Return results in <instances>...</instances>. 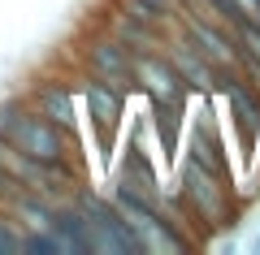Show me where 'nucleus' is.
<instances>
[{
	"instance_id": "obj_1",
	"label": "nucleus",
	"mask_w": 260,
	"mask_h": 255,
	"mask_svg": "<svg viewBox=\"0 0 260 255\" xmlns=\"http://www.w3.org/2000/svg\"><path fill=\"white\" fill-rule=\"evenodd\" d=\"M109 199L117 203L121 216L135 225V234H139V242H143V255H186V251L200 246L174 216H169V208L156 195L143 191V186H135V182H126L117 169H113V182H109Z\"/></svg>"
},
{
	"instance_id": "obj_2",
	"label": "nucleus",
	"mask_w": 260,
	"mask_h": 255,
	"mask_svg": "<svg viewBox=\"0 0 260 255\" xmlns=\"http://www.w3.org/2000/svg\"><path fill=\"white\" fill-rule=\"evenodd\" d=\"M0 143H9L13 152L30 156V160H48V164H61V160H83L78 156V143L70 130H61L56 121H48L39 108H30L22 95H9L0 100Z\"/></svg>"
},
{
	"instance_id": "obj_3",
	"label": "nucleus",
	"mask_w": 260,
	"mask_h": 255,
	"mask_svg": "<svg viewBox=\"0 0 260 255\" xmlns=\"http://www.w3.org/2000/svg\"><path fill=\"white\" fill-rule=\"evenodd\" d=\"M174 182H178V191L191 199V208L204 216V225L213 229V238L225 234V229H239L243 208H247L243 195H239V182H225V177H217L213 169L186 160V156H178Z\"/></svg>"
},
{
	"instance_id": "obj_4",
	"label": "nucleus",
	"mask_w": 260,
	"mask_h": 255,
	"mask_svg": "<svg viewBox=\"0 0 260 255\" xmlns=\"http://www.w3.org/2000/svg\"><path fill=\"white\" fill-rule=\"evenodd\" d=\"M70 56H74V65L87 74V78L109 82L113 91H121L126 100L135 95V52H130L121 39H113L100 22H87V26L74 35Z\"/></svg>"
},
{
	"instance_id": "obj_5",
	"label": "nucleus",
	"mask_w": 260,
	"mask_h": 255,
	"mask_svg": "<svg viewBox=\"0 0 260 255\" xmlns=\"http://www.w3.org/2000/svg\"><path fill=\"white\" fill-rule=\"evenodd\" d=\"M78 104H83V126L91 134L95 152H100V164L113 169L117 147H121V130H126V95L78 69Z\"/></svg>"
},
{
	"instance_id": "obj_6",
	"label": "nucleus",
	"mask_w": 260,
	"mask_h": 255,
	"mask_svg": "<svg viewBox=\"0 0 260 255\" xmlns=\"http://www.w3.org/2000/svg\"><path fill=\"white\" fill-rule=\"evenodd\" d=\"M74 203L87 216V225H91L95 255H143V242L135 234V225L121 216V208L109 199V191H95L91 182H83L74 191Z\"/></svg>"
},
{
	"instance_id": "obj_7",
	"label": "nucleus",
	"mask_w": 260,
	"mask_h": 255,
	"mask_svg": "<svg viewBox=\"0 0 260 255\" xmlns=\"http://www.w3.org/2000/svg\"><path fill=\"white\" fill-rule=\"evenodd\" d=\"M182 156L195 160V164H204V169H213L225 182H239V177H234V160H230V143H225V130H221V117H217V108H213V95H200L195 117H186Z\"/></svg>"
},
{
	"instance_id": "obj_8",
	"label": "nucleus",
	"mask_w": 260,
	"mask_h": 255,
	"mask_svg": "<svg viewBox=\"0 0 260 255\" xmlns=\"http://www.w3.org/2000/svg\"><path fill=\"white\" fill-rule=\"evenodd\" d=\"M22 100L30 108H39L48 121H56L61 130H70L74 138H83V104H78V65L74 74H35L26 82Z\"/></svg>"
},
{
	"instance_id": "obj_9",
	"label": "nucleus",
	"mask_w": 260,
	"mask_h": 255,
	"mask_svg": "<svg viewBox=\"0 0 260 255\" xmlns=\"http://www.w3.org/2000/svg\"><path fill=\"white\" fill-rule=\"evenodd\" d=\"M160 52L169 56V65L178 69V78L186 82V91L200 100V95H213L217 91V65L208 61L200 48L191 44V35L178 26H169L165 35H160Z\"/></svg>"
},
{
	"instance_id": "obj_10",
	"label": "nucleus",
	"mask_w": 260,
	"mask_h": 255,
	"mask_svg": "<svg viewBox=\"0 0 260 255\" xmlns=\"http://www.w3.org/2000/svg\"><path fill=\"white\" fill-rule=\"evenodd\" d=\"M135 95H143V100H174V104L195 100L186 91V82L178 78V69L169 65V56L160 52V44L135 52Z\"/></svg>"
},
{
	"instance_id": "obj_11",
	"label": "nucleus",
	"mask_w": 260,
	"mask_h": 255,
	"mask_svg": "<svg viewBox=\"0 0 260 255\" xmlns=\"http://www.w3.org/2000/svg\"><path fill=\"white\" fill-rule=\"evenodd\" d=\"M148 130L156 134L160 147V164H178L182 156V134H186V117H191V104H174V100H148Z\"/></svg>"
},
{
	"instance_id": "obj_12",
	"label": "nucleus",
	"mask_w": 260,
	"mask_h": 255,
	"mask_svg": "<svg viewBox=\"0 0 260 255\" xmlns=\"http://www.w3.org/2000/svg\"><path fill=\"white\" fill-rule=\"evenodd\" d=\"M95 22H100L113 39H121L130 52H139V48H156L160 35H165V30H156V26H148V22H139L135 13H126L117 0H104L100 9H95Z\"/></svg>"
},
{
	"instance_id": "obj_13",
	"label": "nucleus",
	"mask_w": 260,
	"mask_h": 255,
	"mask_svg": "<svg viewBox=\"0 0 260 255\" xmlns=\"http://www.w3.org/2000/svg\"><path fill=\"white\" fill-rule=\"evenodd\" d=\"M52 234L61 238L65 255H95V242H91V225H87V216L78 212L74 199H61L52 212Z\"/></svg>"
},
{
	"instance_id": "obj_14",
	"label": "nucleus",
	"mask_w": 260,
	"mask_h": 255,
	"mask_svg": "<svg viewBox=\"0 0 260 255\" xmlns=\"http://www.w3.org/2000/svg\"><path fill=\"white\" fill-rule=\"evenodd\" d=\"M126 13H135L139 22H148V26L156 30H169L178 18V9H182V0H117Z\"/></svg>"
},
{
	"instance_id": "obj_15",
	"label": "nucleus",
	"mask_w": 260,
	"mask_h": 255,
	"mask_svg": "<svg viewBox=\"0 0 260 255\" xmlns=\"http://www.w3.org/2000/svg\"><path fill=\"white\" fill-rule=\"evenodd\" d=\"M22 255H65L52 229H22Z\"/></svg>"
},
{
	"instance_id": "obj_16",
	"label": "nucleus",
	"mask_w": 260,
	"mask_h": 255,
	"mask_svg": "<svg viewBox=\"0 0 260 255\" xmlns=\"http://www.w3.org/2000/svg\"><path fill=\"white\" fill-rule=\"evenodd\" d=\"M0 255H22V229L0 212Z\"/></svg>"
},
{
	"instance_id": "obj_17",
	"label": "nucleus",
	"mask_w": 260,
	"mask_h": 255,
	"mask_svg": "<svg viewBox=\"0 0 260 255\" xmlns=\"http://www.w3.org/2000/svg\"><path fill=\"white\" fill-rule=\"evenodd\" d=\"M251 173H256V177H251V186H260V160L251 164Z\"/></svg>"
},
{
	"instance_id": "obj_18",
	"label": "nucleus",
	"mask_w": 260,
	"mask_h": 255,
	"mask_svg": "<svg viewBox=\"0 0 260 255\" xmlns=\"http://www.w3.org/2000/svg\"><path fill=\"white\" fill-rule=\"evenodd\" d=\"M251 255H260V234H256V238H251Z\"/></svg>"
}]
</instances>
